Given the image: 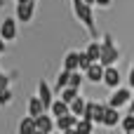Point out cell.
<instances>
[{
    "label": "cell",
    "mask_w": 134,
    "mask_h": 134,
    "mask_svg": "<svg viewBox=\"0 0 134 134\" xmlns=\"http://www.w3.org/2000/svg\"><path fill=\"white\" fill-rule=\"evenodd\" d=\"M73 9H75V16L92 31L97 33V26H94V14H92V5H87L85 0H73Z\"/></svg>",
    "instance_id": "2"
},
{
    "label": "cell",
    "mask_w": 134,
    "mask_h": 134,
    "mask_svg": "<svg viewBox=\"0 0 134 134\" xmlns=\"http://www.w3.org/2000/svg\"><path fill=\"white\" fill-rule=\"evenodd\" d=\"M38 132V127H35V118H24L21 122H19V134H33Z\"/></svg>",
    "instance_id": "16"
},
{
    "label": "cell",
    "mask_w": 134,
    "mask_h": 134,
    "mask_svg": "<svg viewBox=\"0 0 134 134\" xmlns=\"http://www.w3.org/2000/svg\"><path fill=\"white\" fill-rule=\"evenodd\" d=\"M122 130L127 134H134V113H130V115L122 120Z\"/></svg>",
    "instance_id": "23"
},
{
    "label": "cell",
    "mask_w": 134,
    "mask_h": 134,
    "mask_svg": "<svg viewBox=\"0 0 134 134\" xmlns=\"http://www.w3.org/2000/svg\"><path fill=\"white\" fill-rule=\"evenodd\" d=\"M85 104H87V101H85L82 97H75V99L68 104V106H71V113L78 115V118H82V113H85Z\"/></svg>",
    "instance_id": "18"
},
{
    "label": "cell",
    "mask_w": 134,
    "mask_h": 134,
    "mask_svg": "<svg viewBox=\"0 0 134 134\" xmlns=\"http://www.w3.org/2000/svg\"><path fill=\"white\" fill-rule=\"evenodd\" d=\"M120 49L115 47V42H113V35L111 33H106L104 35V42H101V57H99V61L104 64V66H113L115 61H120Z\"/></svg>",
    "instance_id": "1"
},
{
    "label": "cell",
    "mask_w": 134,
    "mask_h": 134,
    "mask_svg": "<svg viewBox=\"0 0 134 134\" xmlns=\"http://www.w3.org/2000/svg\"><path fill=\"white\" fill-rule=\"evenodd\" d=\"M38 97H40V101H42V106H45V111H49V106H52V90H49V85L45 82V80H40L38 82Z\"/></svg>",
    "instance_id": "10"
},
{
    "label": "cell",
    "mask_w": 134,
    "mask_h": 134,
    "mask_svg": "<svg viewBox=\"0 0 134 134\" xmlns=\"http://www.w3.org/2000/svg\"><path fill=\"white\" fill-rule=\"evenodd\" d=\"M104 108H106V104L87 101V104H85V113H82V118H87V120H92V122H99V125H101V120H104Z\"/></svg>",
    "instance_id": "3"
},
{
    "label": "cell",
    "mask_w": 134,
    "mask_h": 134,
    "mask_svg": "<svg viewBox=\"0 0 134 134\" xmlns=\"http://www.w3.org/2000/svg\"><path fill=\"white\" fill-rule=\"evenodd\" d=\"M40 113H45V106H42L40 97H31L28 99V115L31 118H38Z\"/></svg>",
    "instance_id": "14"
},
{
    "label": "cell",
    "mask_w": 134,
    "mask_h": 134,
    "mask_svg": "<svg viewBox=\"0 0 134 134\" xmlns=\"http://www.w3.org/2000/svg\"><path fill=\"white\" fill-rule=\"evenodd\" d=\"M94 5H101V7H108L111 0H94Z\"/></svg>",
    "instance_id": "29"
},
{
    "label": "cell",
    "mask_w": 134,
    "mask_h": 134,
    "mask_svg": "<svg viewBox=\"0 0 134 134\" xmlns=\"http://www.w3.org/2000/svg\"><path fill=\"white\" fill-rule=\"evenodd\" d=\"M104 68H106V66H104L101 61H92V64L85 68V78H87L90 82H101V80H104Z\"/></svg>",
    "instance_id": "5"
},
{
    "label": "cell",
    "mask_w": 134,
    "mask_h": 134,
    "mask_svg": "<svg viewBox=\"0 0 134 134\" xmlns=\"http://www.w3.org/2000/svg\"><path fill=\"white\" fill-rule=\"evenodd\" d=\"M64 68L66 71H80V52H66Z\"/></svg>",
    "instance_id": "13"
},
{
    "label": "cell",
    "mask_w": 134,
    "mask_h": 134,
    "mask_svg": "<svg viewBox=\"0 0 134 134\" xmlns=\"http://www.w3.org/2000/svg\"><path fill=\"white\" fill-rule=\"evenodd\" d=\"M2 5H5V0H0V7H2Z\"/></svg>",
    "instance_id": "31"
},
{
    "label": "cell",
    "mask_w": 134,
    "mask_h": 134,
    "mask_svg": "<svg viewBox=\"0 0 134 134\" xmlns=\"http://www.w3.org/2000/svg\"><path fill=\"white\" fill-rule=\"evenodd\" d=\"M82 80H85V78H82L80 71H71V78H68V85H71V87H80Z\"/></svg>",
    "instance_id": "22"
},
{
    "label": "cell",
    "mask_w": 134,
    "mask_h": 134,
    "mask_svg": "<svg viewBox=\"0 0 134 134\" xmlns=\"http://www.w3.org/2000/svg\"><path fill=\"white\" fill-rule=\"evenodd\" d=\"M90 64H92V59H90V57L85 54V49H82V52H80V71H85Z\"/></svg>",
    "instance_id": "25"
},
{
    "label": "cell",
    "mask_w": 134,
    "mask_h": 134,
    "mask_svg": "<svg viewBox=\"0 0 134 134\" xmlns=\"http://www.w3.org/2000/svg\"><path fill=\"white\" fill-rule=\"evenodd\" d=\"M16 2H19V0H16Z\"/></svg>",
    "instance_id": "32"
},
{
    "label": "cell",
    "mask_w": 134,
    "mask_h": 134,
    "mask_svg": "<svg viewBox=\"0 0 134 134\" xmlns=\"http://www.w3.org/2000/svg\"><path fill=\"white\" fill-rule=\"evenodd\" d=\"M12 101V92H9V87H5V90H0V106H5V104H9Z\"/></svg>",
    "instance_id": "24"
},
{
    "label": "cell",
    "mask_w": 134,
    "mask_h": 134,
    "mask_svg": "<svg viewBox=\"0 0 134 134\" xmlns=\"http://www.w3.org/2000/svg\"><path fill=\"white\" fill-rule=\"evenodd\" d=\"M92 130H94V122H92V120H87V118H78V122H75V132L90 134Z\"/></svg>",
    "instance_id": "19"
},
{
    "label": "cell",
    "mask_w": 134,
    "mask_h": 134,
    "mask_svg": "<svg viewBox=\"0 0 134 134\" xmlns=\"http://www.w3.org/2000/svg\"><path fill=\"white\" fill-rule=\"evenodd\" d=\"M118 122H120V108H115V106L106 104V108H104V120H101V125H106V127H115Z\"/></svg>",
    "instance_id": "7"
},
{
    "label": "cell",
    "mask_w": 134,
    "mask_h": 134,
    "mask_svg": "<svg viewBox=\"0 0 134 134\" xmlns=\"http://www.w3.org/2000/svg\"><path fill=\"white\" fill-rule=\"evenodd\" d=\"M130 113H134V94H132V99H130Z\"/></svg>",
    "instance_id": "30"
},
{
    "label": "cell",
    "mask_w": 134,
    "mask_h": 134,
    "mask_svg": "<svg viewBox=\"0 0 134 134\" xmlns=\"http://www.w3.org/2000/svg\"><path fill=\"white\" fill-rule=\"evenodd\" d=\"M130 99H132V92H130V90H125V87H115V92L111 94L108 104H111V106H115V108H120V106L130 104Z\"/></svg>",
    "instance_id": "6"
},
{
    "label": "cell",
    "mask_w": 134,
    "mask_h": 134,
    "mask_svg": "<svg viewBox=\"0 0 134 134\" xmlns=\"http://www.w3.org/2000/svg\"><path fill=\"white\" fill-rule=\"evenodd\" d=\"M75 122H78V115H73V113H64V115H59L57 118V130H61V132H68V130H75Z\"/></svg>",
    "instance_id": "9"
},
{
    "label": "cell",
    "mask_w": 134,
    "mask_h": 134,
    "mask_svg": "<svg viewBox=\"0 0 134 134\" xmlns=\"http://www.w3.org/2000/svg\"><path fill=\"white\" fill-rule=\"evenodd\" d=\"M5 87H9V80H7L5 73H0V90H5Z\"/></svg>",
    "instance_id": "26"
},
{
    "label": "cell",
    "mask_w": 134,
    "mask_h": 134,
    "mask_svg": "<svg viewBox=\"0 0 134 134\" xmlns=\"http://www.w3.org/2000/svg\"><path fill=\"white\" fill-rule=\"evenodd\" d=\"M75 97H78V87H71V85H66V87L61 90V99H64L66 104H71Z\"/></svg>",
    "instance_id": "20"
},
{
    "label": "cell",
    "mask_w": 134,
    "mask_h": 134,
    "mask_svg": "<svg viewBox=\"0 0 134 134\" xmlns=\"http://www.w3.org/2000/svg\"><path fill=\"white\" fill-rule=\"evenodd\" d=\"M68 78H71V71H66V68H64V71L59 73V78H57V90H59V92L68 85Z\"/></svg>",
    "instance_id": "21"
},
{
    "label": "cell",
    "mask_w": 134,
    "mask_h": 134,
    "mask_svg": "<svg viewBox=\"0 0 134 134\" xmlns=\"http://www.w3.org/2000/svg\"><path fill=\"white\" fill-rule=\"evenodd\" d=\"M5 49H7V40H5V38H2V35H0V54H2V52H5Z\"/></svg>",
    "instance_id": "27"
},
{
    "label": "cell",
    "mask_w": 134,
    "mask_h": 134,
    "mask_svg": "<svg viewBox=\"0 0 134 134\" xmlns=\"http://www.w3.org/2000/svg\"><path fill=\"white\" fill-rule=\"evenodd\" d=\"M33 12H35V0H19L16 2V19L19 21H31L33 19Z\"/></svg>",
    "instance_id": "4"
},
{
    "label": "cell",
    "mask_w": 134,
    "mask_h": 134,
    "mask_svg": "<svg viewBox=\"0 0 134 134\" xmlns=\"http://www.w3.org/2000/svg\"><path fill=\"white\" fill-rule=\"evenodd\" d=\"M49 111H52V115L54 118H59V115H64V113H71V106L59 97L57 101H52V106H49Z\"/></svg>",
    "instance_id": "15"
},
{
    "label": "cell",
    "mask_w": 134,
    "mask_h": 134,
    "mask_svg": "<svg viewBox=\"0 0 134 134\" xmlns=\"http://www.w3.org/2000/svg\"><path fill=\"white\" fill-rule=\"evenodd\" d=\"M0 35L5 38V40H14L16 38V21L14 19H2V26H0Z\"/></svg>",
    "instance_id": "11"
},
{
    "label": "cell",
    "mask_w": 134,
    "mask_h": 134,
    "mask_svg": "<svg viewBox=\"0 0 134 134\" xmlns=\"http://www.w3.org/2000/svg\"><path fill=\"white\" fill-rule=\"evenodd\" d=\"M35 127H38V132H42V134H49L57 125H54V120L49 118V115H45V113H40L38 118H35Z\"/></svg>",
    "instance_id": "12"
},
{
    "label": "cell",
    "mask_w": 134,
    "mask_h": 134,
    "mask_svg": "<svg viewBox=\"0 0 134 134\" xmlns=\"http://www.w3.org/2000/svg\"><path fill=\"white\" fill-rule=\"evenodd\" d=\"M120 82H122L120 71H118L115 66H106V68H104V85H108V87H120Z\"/></svg>",
    "instance_id": "8"
},
{
    "label": "cell",
    "mask_w": 134,
    "mask_h": 134,
    "mask_svg": "<svg viewBox=\"0 0 134 134\" xmlns=\"http://www.w3.org/2000/svg\"><path fill=\"white\" fill-rule=\"evenodd\" d=\"M85 54L92 59V61H99V57H101V42H97V40H92L87 47H85Z\"/></svg>",
    "instance_id": "17"
},
{
    "label": "cell",
    "mask_w": 134,
    "mask_h": 134,
    "mask_svg": "<svg viewBox=\"0 0 134 134\" xmlns=\"http://www.w3.org/2000/svg\"><path fill=\"white\" fill-rule=\"evenodd\" d=\"M127 80H130V85L134 87V64H132V68H130V75H127Z\"/></svg>",
    "instance_id": "28"
}]
</instances>
